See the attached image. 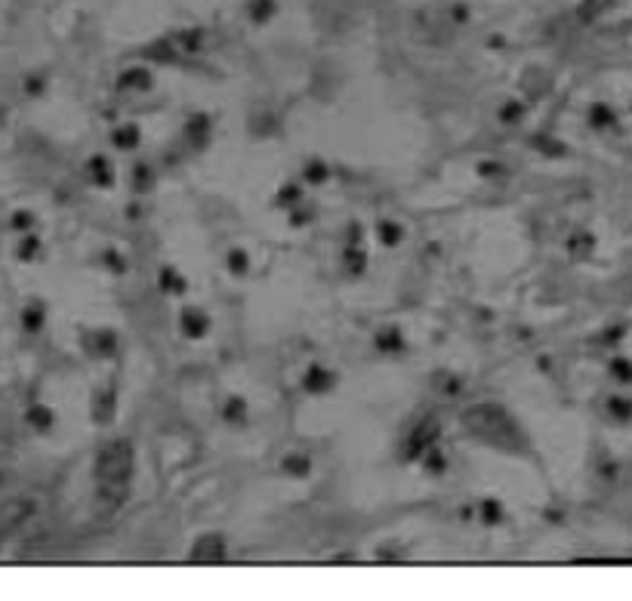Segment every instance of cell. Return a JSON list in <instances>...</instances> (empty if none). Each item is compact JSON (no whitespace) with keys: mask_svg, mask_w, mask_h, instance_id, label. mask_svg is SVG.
<instances>
[{"mask_svg":"<svg viewBox=\"0 0 632 601\" xmlns=\"http://www.w3.org/2000/svg\"><path fill=\"white\" fill-rule=\"evenodd\" d=\"M133 478V447L127 441H114L99 454L96 459V484H99V499L105 506H118L127 497Z\"/></svg>","mask_w":632,"mask_h":601,"instance_id":"cell-1","label":"cell"},{"mask_svg":"<svg viewBox=\"0 0 632 601\" xmlns=\"http://www.w3.org/2000/svg\"><path fill=\"white\" fill-rule=\"evenodd\" d=\"M463 423L497 447H515V426L500 407H472Z\"/></svg>","mask_w":632,"mask_h":601,"instance_id":"cell-2","label":"cell"},{"mask_svg":"<svg viewBox=\"0 0 632 601\" xmlns=\"http://www.w3.org/2000/svg\"><path fill=\"white\" fill-rule=\"evenodd\" d=\"M31 499H10L6 506H0V540L4 536H10L13 530H19L22 525H25V518L31 515Z\"/></svg>","mask_w":632,"mask_h":601,"instance_id":"cell-3","label":"cell"}]
</instances>
